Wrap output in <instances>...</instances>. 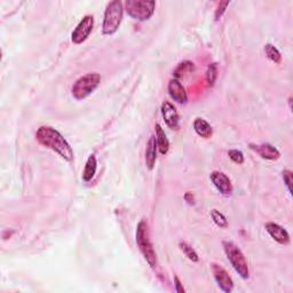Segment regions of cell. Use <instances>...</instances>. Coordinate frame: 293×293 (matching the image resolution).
I'll list each match as a JSON object with an SVG mask.
<instances>
[{
	"instance_id": "obj_1",
	"label": "cell",
	"mask_w": 293,
	"mask_h": 293,
	"mask_svg": "<svg viewBox=\"0 0 293 293\" xmlns=\"http://www.w3.org/2000/svg\"><path fill=\"white\" fill-rule=\"evenodd\" d=\"M36 139L41 145L57 153L64 161L71 162L73 159V150L69 142L58 130L51 126H41L36 133Z\"/></svg>"
},
{
	"instance_id": "obj_2",
	"label": "cell",
	"mask_w": 293,
	"mask_h": 293,
	"mask_svg": "<svg viewBox=\"0 0 293 293\" xmlns=\"http://www.w3.org/2000/svg\"><path fill=\"white\" fill-rule=\"evenodd\" d=\"M135 238H136L137 248H139L140 252L143 254L146 262H148L152 268H156V266H157L156 252H155L153 243H152V240H150L148 225H146V222L144 221V220H141V221L139 222V225H137L136 227Z\"/></svg>"
},
{
	"instance_id": "obj_3",
	"label": "cell",
	"mask_w": 293,
	"mask_h": 293,
	"mask_svg": "<svg viewBox=\"0 0 293 293\" xmlns=\"http://www.w3.org/2000/svg\"><path fill=\"white\" fill-rule=\"evenodd\" d=\"M124 14L123 3L119 0H114L108 4L105 12V17H103L102 32L103 34H114L120 27Z\"/></svg>"
},
{
	"instance_id": "obj_4",
	"label": "cell",
	"mask_w": 293,
	"mask_h": 293,
	"mask_svg": "<svg viewBox=\"0 0 293 293\" xmlns=\"http://www.w3.org/2000/svg\"><path fill=\"white\" fill-rule=\"evenodd\" d=\"M222 247L223 250H225L228 260H229L236 273L243 279L249 278V265L242 250L237 247L234 242H231V240H223Z\"/></svg>"
},
{
	"instance_id": "obj_5",
	"label": "cell",
	"mask_w": 293,
	"mask_h": 293,
	"mask_svg": "<svg viewBox=\"0 0 293 293\" xmlns=\"http://www.w3.org/2000/svg\"><path fill=\"white\" fill-rule=\"evenodd\" d=\"M101 83V76L96 72L87 73L77 79L71 88L72 96L76 100H84L90 95Z\"/></svg>"
},
{
	"instance_id": "obj_6",
	"label": "cell",
	"mask_w": 293,
	"mask_h": 293,
	"mask_svg": "<svg viewBox=\"0 0 293 293\" xmlns=\"http://www.w3.org/2000/svg\"><path fill=\"white\" fill-rule=\"evenodd\" d=\"M156 3L154 0H127L125 10L128 16L137 21H146L154 15Z\"/></svg>"
},
{
	"instance_id": "obj_7",
	"label": "cell",
	"mask_w": 293,
	"mask_h": 293,
	"mask_svg": "<svg viewBox=\"0 0 293 293\" xmlns=\"http://www.w3.org/2000/svg\"><path fill=\"white\" fill-rule=\"evenodd\" d=\"M93 27H94V17L92 15L84 16L71 34V40L73 44L76 45L83 44V42L89 37L90 32L93 31Z\"/></svg>"
},
{
	"instance_id": "obj_8",
	"label": "cell",
	"mask_w": 293,
	"mask_h": 293,
	"mask_svg": "<svg viewBox=\"0 0 293 293\" xmlns=\"http://www.w3.org/2000/svg\"><path fill=\"white\" fill-rule=\"evenodd\" d=\"M211 267H212L213 276L215 282L218 283L219 287L226 293L231 292L232 288H234V282H232L230 275L227 273V270L223 268L222 266H220L218 264H212Z\"/></svg>"
},
{
	"instance_id": "obj_9",
	"label": "cell",
	"mask_w": 293,
	"mask_h": 293,
	"mask_svg": "<svg viewBox=\"0 0 293 293\" xmlns=\"http://www.w3.org/2000/svg\"><path fill=\"white\" fill-rule=\"evenodd\" d=\"M210 179L222 195H230L232 192V183L228 176L220 171H213L210 175Z\"/></svg>"
},
{
	"instance_id": "obj_10",
	"label": "cell",
	"mask_w": 293,
	"mask_h": 293,
	"mask_svg": "<svg viewBox=\"0 0 293 293\" xmlns=\"http://www.w3.org/2000/svg\"><path fill=\"white\" fill-rule=\"evenodd\" d=\"M266 230L270 235L271 238L274 240H276L278 244L281 245H287L290 243V235L286 231V229H284L282 226H279L278 223L275 222H268L266 223Z\"/></svg>"
},
{
	"instance_id": "obj_11",
	"label": "cell",
	"mask_w": 293,
	"mask_h": 293,
	"mask_svg": "<svg viewBox=\"0 0 293 293\" xmlns=\"http://www.w3.org/2000/svg\"><path fill=\"white\" fill-rule=\"evenodd\" d=\"M162 115L165 120L167 126L172 130H178L179 128V114L176 111L175 107L171 102L165 101L162 105Z\"/></svg>"
},
{
	"instance_id": "obj_12",
	"label": "cell",
	"mask_w": 293,
	"mask_h": 293,
	"mask_svg": "<svg viewBox=\"0 0 293 293\" xmlns=\"http://www.w3.org/2000/svg\"><path fill=\"white\" fill-rule=\"evenodd\" d=\"M169 94L170 96L173 99L175 102L180 103V105H184L188 101V94L184 89L183 85L180 83L179 79H171L169 83Z\"/></svg>"
},
{
	"instance_id": "obj_13",
	"label": "cell",
	"mask_w": 293,
	"mask_h": 293,
	"mask_svg": "<svg viewBox=\"0 0 293 293\" xmlns=\"http://www.w3.org/2000/svg\"><path fill=\"white\" fill-rule=\"evenodd\" d=\"M250 148H251L254 153L259 155L261 158L268 159V161H276V159L281 157V153L278 152V149L269 143L250 144Z\"/></svg>"
},
{
	"instance_id": "obj_14",
	"label": "cell",
	"mask_w": 293,
	"mask_h": 293,
	"mask_svg": "<svg viewBox=\"0 0 293 293\" xmlns=\"http://www.w3.org/2000/svg\"><path fill=\"white\" fill-rule=\"evenodd\" d=\"M157 142H156V136L152 135L150 139L146 143V149H145V166L148 170H153L155 166V163H156L157 159Z\"/></svg>"
},
{
	"instance_id": "obj_15",
	"label": "cell",
	"mask_w": 293,
	"mask_h": 293,
	"mask_svg": "<svg viewBox=\"0 0 293 293\" xmlns=\"http://www.w3.org/2000/svg\"><path fill=\"white\" fill-rule=\"evenodd\" d=\"M193 130L198 135L204 137V139H210L213 134L212 126L203 118H196L193 122Z\"/></svg>"
},
{
	"instance_id": "obj_16",
	"label": "cell",
	"mask_w": 293,
	"mask_h": 293,
	"mask_svg": "<svg viewBox=\"0 0 293 293\" xmlns=\"http://www.w3.org/2000/svg\"><path fill=\"white\" fill-rule=\"evenodd\" d=\"M155 128H156V142L159 153L162 155H166L170 149V141L167 139L165 132H164L161 125L156 124Z\"/></svg>"
},
{
	"instance_id": "obj_17",
	"label": "cell",
	"mask_w": 293,
	"mask_h": 293,
	"mask_svg": "<svg viewBox=\"0 0 293 293\" xmlns=\"http://www.w3.org/2000/svg\"><path fill=\"white\" fill-rule=\"evenodd\" d=\"M96 169H97L96 157L94 156V155H90L87 162H86L85 169L83 172V180L85 182H89V181L94 178V175L96 173Z\"/></svg>"
},
{
	"instance_id": "obj_18",
	"label": "cell",
	"mask_w": 293,
	"mask_h": 293,
	"mask_svg": "<svg viewBox=\"0 0 293 293\" xmlns=\"http://www.w3.org/2000/svg\"><path fill=\"white\" fill-rule=\"evenodd\" d=\"M193 70H195V66L191 61H183L181 62L173 72V76L175 79H179L181 77H183L187 73H191Z\"/></svg>"
},
{
	"instance_id": "obj_19",
	"label": "cell",
	"mask_w": 293,
	"mask_h": 293,
	"mask_svg": "<svg viewBox=\"0 0 293 293\" xmlns=\"http://www.w3.org/2000/svg\"><path fill=\"white\" fill-rule=\"evenodd\" d=\"M264 51L267 55V58H268L271 62H274L275 64L281 63L282 61L281 52H279L274 45L266 44L264 47Z\"/></svg>"
},
{
	"instance_id": "obj_20",
	"label": "cell",
	"mask_w": 293,
	"mask_h": 293,
	"mask_svg": "<svg viewBox=\"0 0 293 293\" xmlns=\"http://www.w3.org/2000/svg\"><path fill=\"white\" fill-rule=\"evenodd\" d=\"M179 247L181 249V251L183 252L184 256H186L189 260L192 261V262H198V261H200V257H198L197 252L188 243H186V242H180Z\"/></svg>"
},
{
	"instance_id": "obj_21",
	"label": "cell",
	"mask_w": 293,
	"mask_h": 293,
	"mask_svg": "<svg viewBox=\"0 0 293 293\" xmlns=\"http://www.w3.org/2000/svg\"><path fill=\"white\" fill-rule=\"evenodd\" d=\"M211 218H212L213 222L220 228H227L228 227V220L220 211L212 210L211 211Z\"/></svg>"
},
{
	"instance_id": "obj_22",
	"label": "cell",
	"mask_w": 293,
	"mask_h": 293,
	"mask_svg": "<svg viewBox=\"0 0 293 293\" xmlns=\"http://www.w3.org/2000/svg\"><path fill=\"white\" fill-rule=\"evenodd\" d=\"M217 78H218V66L217 63H211L208 68V71H206V80H208L209 86H213Z\"/></svg>"
},
{
	"instance_id": "obj_23",
	"label": "cell",
	"mask_w": 293,
	"mask_h": 293,
	"mask_svg": "<svg viewBox=\"0 0 293 293\" xmlns=\"http://www.w3.org/2000/svg\"><path fill=\"white\" fill-rule=\"evenodd\" d=\"M228 156L231 159L232 162L236 164H243L244 163V155L240 150L231 149L228 152Z\"/></svg>"
},
{
	"instance_id": "obj_24",
	"label": "cell",
	"mask_w": 293,
	"mask_h": 293,
	"mask_svg": "<svg viewBox=\"0 0 293 293\" xmlns=\"http://www.w3.org/2000/svg\"><path fill=\"white\" fill-rule=\"evenodd\" d=\"M282 176H283L284 183H285V186L287 187L288 192L292 193V172L290 170H284Z\"/></svg>"
},
{
	"instance_id": "obj_25",
	"label": "cell",
	"mask_w": 293,
	"mask_h": 293,
	"mask_svg": "<svg viewBox=\"0 0 293 293\" xmlns=\"http://www.w3.org/2000/svg\"><path fill=\"white\" fill-rule=\"evenodd\" d=\"M229 4H230V2H222V3L219 4L217 11H215V20L218 21V20L221 19V16L223 15V13L226 12V8L228 5H229Z\"/></svg>"
},
{
	"instance_id": "obj_26",
	"label": "cell",
	"mask_w": 293,
	"mask_h": 293,
	"mask_svg": "<svg viewBox=\"0 0 293 293\" xmlns=\"http://www.w3.org/2000/svg\"><path fill=\"white\" fill-rule=\"evenodd\" d=\"M174 283H175V290L176 292H184V287L182 286V284H181L180 279L178 276H174Z\"/></svg>"
},
{
	"instance_id": "obj_27",
	"label": "cell",
	"mask_w": 293,
	"mask_h": 293,
	"mask_svg": "<svg viewBox=\"0 0 293 293\" xmlns=\"http://www.w3.org/2000/svg\"><path fill=\"white\" fill-rule=\"evenodd\" d=\"M184 198H186V201L188 202L189 204H191V203H193V196L191 195L190 192H187L186 193V196H184Z\"/></svg>"
}]
</instances>
